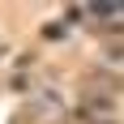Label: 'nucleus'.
I'll list each match as a JSON object with an SVG mask.
<instances>
[{
  "label": "nucleus",
  "instance_id": "f257e3e1",
  "mask_svg": "<svg viewBox=\"0 0 124 124\" xmlns=\"http://www.w3.org/2000/svg\"><path fill=\"white\" fill-rule=\"evenodd\" d=\"M107 60H111V64H124V47H116V43H111V47H107Z\"/></svg>",
  "mask_w": 124,
  "mask_h": 124
}]
</instances>
